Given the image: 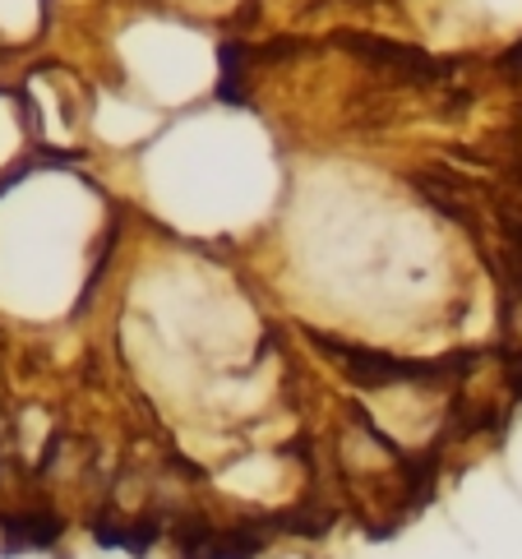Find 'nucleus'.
<instances>
[{"label":"nucleus","mask_w":522,"mask_h":559,"mask_svg":"<svg viewBox=\"0 0 522 559\" xmlns=\"http://www.w3.org/2000/svg\"><path fill=\"white\" fill-rule=\"evenodd\" d=\"M167 5L186 19H209V14H232L240 0H167Z\"/></svg>","instance_id":"1"},{"label":"nucleus","mask_w":522,"mask_h":559,"mask_svg":"<svg viewBox=\"0 0 522 559\" xmlns=\"http://www.w3.org/2000/svg\"><path fill=\"white\" fill-rule=\"evenodd\" d=\"M518 254H522V241H518Z\"/></svg>","instance_id":"2"}]
</instances>
